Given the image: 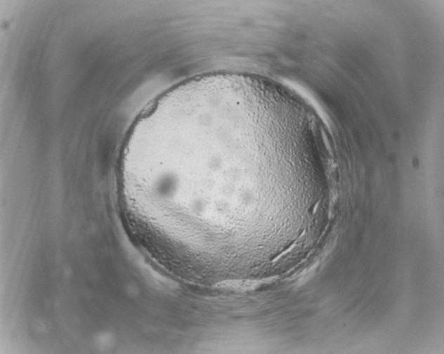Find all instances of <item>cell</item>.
I'll list each match as a JSON object with an SVG mask.
<instances>
[{"instance_id": "1", "label": "cell", "mask_w": 444, "mask_h": 354, "mask_svg": "<svg viewBox=\"0 0 444 354\" xmlns=\"http://www.w3.org/2000/svg\"><path fill=\"white\" fill-rule=\"evenodd\" d=\"M270 162L243 119L207 111L156 118L129 137L117 173L129 225L169 249L226 240L242 228L245 195Z\"/></svg>"}]
</instances>
